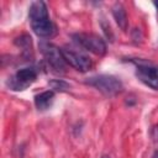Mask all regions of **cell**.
I'll use <instances>...</instances> for the list:
<instances>
[{"mask_svg":"<svg viewBox=\"0 0 158 158\" xmlns=\"http://www.w3.org/2000/svg\"><path fill=\"white\" fill-rule=\"evenodd\" d=\"M85 84L94 86L96 90L105 95H116L122 90V83L118 78L109 74H99L90 77L85 80Z\"/></svg>","mask_w":158,"mask_h":158,"instance_id":"1","label":"cell"},{"mask_svg":"<svg viewBox=\"0 0 158 158\" xmlns=\"http://www.w3.org/2000/svg\"><path fill=\"white\" fill-rule=\"evenodd\" d=\"M41 53L43 54V58L48 67L54 73H64L65 72V59L62 53V48H58L57 46L52 43H41L40 44Z\"/></svg>","mask_w":158,"mask_h":158,"instance_id":"2","label":"cell"},{"mask_svg":"<svg viewBox=\"0 0 158 158\" xmlns=\"http://www.w3.org/2000/svg\"><path fill=\"white\" fill-rule=\"evenodd\" d=\"M72 38L75 43H78L84 49L96 54V56H104L107 51L105 41L94 33H74L72 35Z\"/></svg>","mask_w":158,"mask_h":158,"instance_id":"3","label":"cell"},{"mask_svg":"<svg viewBox=\"0 0 158 158\" xmlns=\"http://www.w3.org/2000/svg\"><path fill=\"white\" fill-rule=\"evenodd\" d=\"M37 69L33 67H25L19 69L7 80V86L12 90H25L37 79Z\"/></svg>","mask_w":158,"mask_h":158,"instance_id":"4","label":"cell"},{"mask_svg":"<svg viewBox=\"0 0 158 158\" xmlns=\"http://www.w3.org/2000/svg\"><path fill=\"white\" fill-rule=\"evenodd\" d=\"M62 53H63L65 62L79 72H88L93 67L91 59L88 56H85L84 53H80L78 51H74V49H70L67 47L62 48Z\"/></svg>","mask_w":158,"mask_h":158,"instance_id":"5","label":"cell"},{"mask_svg":"<svg viewBox=\"0 0 158 158\" xmlns=\"http://www.w3.org/2000/svg\"><path fill=\"white\" fill-rule=\"evenodd\" d=\"M136 77L144 85L158 90V67L149 63H139L136 67Z\"/></svg>","mask_w":158,"mask_h":158,"instance_id":"6","label":"cell"},{"mask_svg":"<svg viewBox=\"0 0 158 158\" xmlns=\"http://www.w3.org/2000/svg\"><path fill=\"white\" fill-rule=\"evenodd\" d=\"M31 27L33 30V32L42 38H48L56 35L57 28L56 25L52 22V20L49 17L47 19H41V20H36V21H31Z\"/></svg>","mask_w":158,"mask_h":158,"instance_id":"7","label":"cell"},{"mask_svg":"<svg viewBox=\"0 0 158 158\" xmlns=\"http://www.w3.org/2000/svg\"><path fill=\"white\" fill-rule=\"evenodd\" d=\"M54 101V91L53 90H46L35 96V105L40 111H44L52 106Z\"/></svg>","mask_w":158,"mask_h":158,"instance_id":"8","label":"cell"},{"mask_svg":"<svg viewBox=\"0 0 158 158\" xmlns=\"http://www.w3.org/2000/svg\"><path fill=\"white\" fill-rule=\"evenodd\" d=\"M28 17H30V21H36V20L49 17L46 4L43 1L32 2L30 6V10H28Z\"/></svg>","mask_w":158,"mask_h":158,"instance_id":"9","label":"cell"},{"mask_svg":"<svg viewBox=\"0 0 158 158\" xmlns=\"http://www.w3.org/2000/svg\"><path fill=\"white\" fill-rule=\"evenodd\" d=\"M111 10H112V16H114L116 23L118 25V27L122 31H127L128 20H127V14H126V10H125L123 5L120 4V2H116V4H114Z\"/></svg>","mask_w":158,"mask_h":158,"instance_id":"10","label":"cell"},{"mask_svg":"<svg viewBox=\"0 0 158 158\" xmlns=\"http://www.w3.org/2000/svg\"><path fill=\"white\" fill-rule=\"evenodd\" d=\"M15 44L19 46V47H21L23 51L28 52V51H31L32 40H31V37H30L28 35H22V36H20V37L15 38Z\"/></svg>","mask_w":158,"mask_h":158,"instance_id":"11","label":"cell"},{"mask_svg":"<svg viewBox=\"0 0 158 158\" xmlns=\"http://www.w3.org/2000/svg\"><path fill=\"white\" fill-rule=\"evenodd\" d=\"M48 84L52 86V89H54V90H57V91H67V90H69V88H70V85H69L67 81L62 80V79L51 80Z\"/></svg>","mask_w":158,"mask_h":158,"instance_id":"12","label":"cell"},{"mask_svg":"<svg viewBox=\"0 0 158 158\" xmlns=\"http://www.w3.org/2000/svg\"><path fill=\"white\" fill-rule=\"evenodd\" d=\"M152 158H158V151H156V152L153 153V156H152Z\"/></svg>","mask_w":158,"mask_h":158,"instance_id":"13","label":"cell"},{"mask_svg":"<svg viewBox=\"0 0 158 158\" xmlns=\"http://www.w3.org/2000/svg\"><path fill=\"white\" fill-rule=\"evenodd\" d=\"M154 5L157 6V9H158V1H154Z\"/></svg>","mask_w":158,"mask_h":158,"instance_id":"14","label":"cell"},{"mask_svg":"<svg viewBox=\"0 0 158 158\" xmlns=\"http://www.w3.org/2000/svg\"><path fill=\"white\" fill-rule=\"evenodd\" d=\"M101 158H110V157H109V156H102Z\"/></svg>","mask_w":158,"mask_h":158,"instance_id":"15","label":"cell"}]
</instances>
